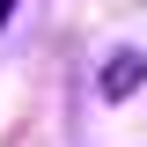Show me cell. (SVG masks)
Returning <instances> with one entry per match:
<instances>
[{"mask_svg": "<svg viewBox=\"0 0 147 147\" xmlns=\"http://www.w3.org/2000/svg\"><path fill=\"white\" fill-rule=\"evenodd\" d=\"M7 15H15V0H0V22H7Z\"/></svg>", "mask_w": 147, "mask_h": 147, "instance_id": "cell-2", "label": "cell"}, {"mask_svg": "<svg viewBox=\"0 0 147 147\" xmlns=\"http://www.w3.org/2000/svg\"><path fill=\"white\" fill-rule=\"evenodd\" d=\"M140 81H147V59H140V52H110L103 74H96V96H103V103H125Z\"/></svg>", "mask_w": 147, "mask_h": 147, "instance_id": "cell-1", "label": "cell"}]
</instances>
